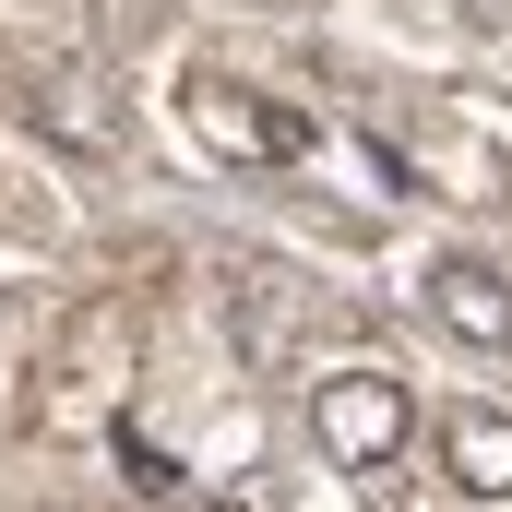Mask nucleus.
<instances>
[{
    "label": "nucleus",
    "mask_w": 512,
    "mask_h": 512,
    "mask_svg": "<svg viewBox=\"0 0 512 512\" xmlns=\"http://www.w3.org/2000/svg\"><path fill=\"white\" fill-rule=\"evenodd\" d=\"M405 429H417V417H405V382H393V370H334V382H310V441H322L334 465H358V477L405 453Z\"/></svg>",
    "instance_id": "nucleus-1"
},
{
    "label": "nucleus",
    "mask_w": 512,
    "mask_h": 512,
    "mask_svg": "<svg viewBox=\"0 0 512 512\" xmlns=\"http://www.w3.org/2000/svg\"><path fill=\"white\" fill-rule=\"evenodd\" d=\"M191 131H203L227 167H298V155H310V120L274 108V96H251V84H227V72L191 84Z\"/></svg>",
    "instance_id": "nucleus-2"
},
{
    "label": "nucleus",
    "mask_w": 512,
    "mask_h": 512,
    "mask_svg": "<svg viewBox=\"0 0 512 512\" xmlns=\"http://www.w3.org/2000/svg\"><path fill=\"white\" fill-rule=\"evenodd\" d=\"M429 322L465 334V346H512V286H501V262L441 251V262H429Z\"/></svg>",
    "instance_id": "nucleus-3"
},
{
    "label": "nucleus",
    "mask_w": 512,
    "mask_h": 512,
    "mask_svg": "<svg viewBox=\"0 0 512 512\" xmlns=\"http://www.w3.org/2000/svg\"><path fill=\"white\" fill-rule=\"evenodd\" d=\"M441 477L477 489V501H512V417L501 405H453L441 417Z\"/></svg>",
    "instance_id": "nucleus-4"
},
{
    "label": "nucleus",
    "mask_w": 512,
    "mask_h": 512,
    "mask_svg": "<svg viewBox=\"0 0 512 512\" xmlns=\"http://www.w3.org/2000/svg\"><path fill=\"white\" fill-rule=\"evenodd\" d=\"M48 131H60V143H84V155H108V143H120V108H108V84H96V72L48 84Z\"/></svg>",
    "instance_id": "nucleus-5"
},
{
    "label": "nucleus",
    "mask_w": 512,
    "mask_h": 512,
    "mask_svg": "<svg viewBox=\"0 0 512 512\" xmlns=\"http://www.w3.org/2000/svg\"><path fill=\"white\" fill-rule=\"evenodd\" d=\"M120 465H131V489H143V501H167V489H179V465H167L143 429H120Z\"/></svg>",
    "instance_id": "nucleus-6"
},
{
    "label": "nucleus",
    "mask_w": 512,
    "mask_h": 512,
    "mask_svg": "<svg viewBox=\"0 0 512 512\" xmlns=\"http://www.w3.org/2000/svg\"><path fill=\"white\" fill-rule=\"evenodd\" d=\"M465 24L477 36H512V0H465Z\"/></svg>",
    "instance_id": "nucleus-7"
},
{
    "label": "nucleus",
    "mask_w": 512,
    "mask_h": 512,
    "mask_svg": "<svg viewBox=\"0 0 512 512\" xmlns=\"http://www.w3.org/2000/svg\"><path fill=\"white\" fill-rule=\"evenodd\" d=\"M227 512H239V501H227Z\"/></svg>",
    "instance_id": "nucleus-8"
}]
</instances>
